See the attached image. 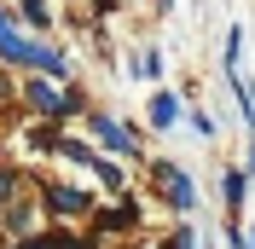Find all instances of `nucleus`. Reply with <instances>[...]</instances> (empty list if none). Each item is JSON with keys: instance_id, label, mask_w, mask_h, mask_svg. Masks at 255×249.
<instances>
[{"instance_id": "1", "label": "nucleus", "mask_w": 255, "mask_h": 249, "mask_svg": "<svg viewBox=\"0 0 255 249\" xmlns=\"http://www.w3.org/2000/svg\"><path fill=\"white\" fill-rule=\"evenodd\" d=\"M162 197L174 203V209H191V203H197V186H191V174L186 168H168V162H162Z\"/></svg>"}, {"instance_id": "2", "label": "nucleus", "mask_w": 255, "mask_h": 249, "mask_svg": "<svg viewBox=\"0 0 255 249\" xmlns=\"http://www.w3.org/2000/svg\"><path fill=\"white\" fill-rule=\"evenodd\" d=\"M0 58H12V64H29V41L17 35L12 12H0Z\"/></svg>"}, {"instance_id": "3", "label": "nucleus", "mask_w": 255, "mask_h": 249, "mask_svg": "<svg viewBox=\"0 0 255 249\" xmlns=\"http://www.w3.org/2000/svg\"><path fill=\"white\" fill-rule=\"evenodd\" d=\"M93 127H99V145H105V151H128V156L139 151V139H133V133H128L122 122H111V116H99Z\"/></svg>"}, {"instance_id": "4", "label": "nucleus", "mask_w": 255, "mask_h": 249, "mask_svg": "<svg viewBox=\"0 0 255 249\" xmlns=\"http://www.w3.org/2000/svg\"><path fill=\"white\" fill-rule=\"evenodd\" d=\"M180 122V99L174 93H157L151 99V127H174Z\"/></svg>"}, {"instance_id": "5", "label": "nucleus", "mask_w": 255, "mask_h": 249, "mask_svg": "<svg viewBox=\"0 0 255 249\" xmlns=\"http://www.w3.org/2000/svg\"><path fill=\"white\" fill-rule=\"evenodd\" d=\"M29 105H41V110H70V99H64V93H52L47 81H29Z\"/></svg>"}, {"instance_id": "6", "label": "nucleus", "mask_w": 255, "mask_h": 249, "mask_svg": "<svg viewBox=\"0 0 255 249\" xmlns=\"http://www.w3.org/2000/svg\"><path fill=\"white\" fill-rule=\"evenodd\" d=\"M52 209H58V215H81V209H87V197H81V191H70V186H58V191H52Z\"/></svg>"}, {"instance_id": "7", "label": "nucleus", "mask_w": 255, "mask_h": 249, "mask_svg": "<svg viewBox=\"0 0 255 249\" xmlns=\"http://www.w3.org/2000/svg\"><path fill=\"white\" fill-rule=\"evenodd\" d=\"M29 64H35V70H64V58L52 47H41V41H29Z\"/></svg>"}, {"instance_id": "8", "label": "nucleus", "mask_w": 255, "mask_h": 249, "mask_svg": "<svg viewBox=\"0 0 255 249\" xmlns=\"http://www.w3.org/2000/svg\"><path fill=\"white\" fill-rule=\"evenodd\" d=\"M133 220H139V209H133V203H122V209H111V215H105V226H111V232H122V226H133Z\"/></svg>"}, {"instance_id": "9", "label": "nucleus", "mask_w": 255, "mask_h": 249, "mask_svg": "<svg viewBox=\"0 0 255 249\" xmlns=\"http://www.w3.org/2000/svg\"><path fill=\"white\" fill-rule=\"evenodd\" d=\"M244 180H250L244 168H226V203H232V209L244 203Z\"/></svg>"}, {"instance_id": "10", "label": "nucleus", "mask_w": 255, "mask_h": 249, "mask_svg": "<svg viewBox=\"0 0 255 249\" xmlns=\"http://www.w3.org/2000/svg\"><path fill=\"white\" fill-rule=\"evenodd\" d=\"M191 133H197V139H215V122H209L203 110H197V116H191Z\"/></svg>"}, {"instance_id": "11", "label": "nucleus", "mask_w": 255, "mask_h": 249, "mask_svg": "<svg viewBox=\"0 0 255 249\" xmlns=\"http://www.w3.org/2000/svg\"><path fill=\"white\" fill-rule=\"evenodd\" d=\"M23 12H29L35 23H47V0H23Z\"/></svg>"}, {"instance_id": "12", "label": "nucleus", "mask_w": 255, "mask_h": 249, "mask_svg": "<svg viewBox=\"0 0 255 249\" xmlns=\"http://www.w3.org/2000/svg\"><path fill=\"white\" fill-rule=\"evenodd\" d=\"M168 249H191V226H180V238H174Z\"/></svg>"}, {"instance_id": "13", "label": "nucleus", "mask_w": 255, "mask_h": 249, "mask_svg": "<svg viewBox=\"0 0 255 249\" xmlns=\"http://www.w3.org/2000/svg\"><path fill=\"white\" fill-rule=\"evenodd\" d=\"M244 174H255V139H250V168H244Z\"/></svg>"}, {"instance_id": "14", "label": "nucleus", "mask_w": 255, "mask_h": 249, "mask_svg": "<svg viewBox=\"0 0 255 249\" xmlns=\"http://www.w3.org/2000/svg\"><path fill=\"white\" fill-rule=\"evenodd\" d=\"M17 249H47V244H17Z\"/></svg>"}, {"instance_id": "15", "label": "nucleus", "mask_w": 255, "mask_h": 249, "mask_svg": "<svg viewBox=\"0 0 255 249\" xmlns=\"http://www.w3.org/2000/svg\"><path fill=\"white\" fill-rule=\"evenodd\" d=\"M250 249H255V232H250Z\"/></svg>"}, {"instance_id": "16", "label": "nucleus", "mask_w": 255, "mask_h": 249, "mask_svg": "<svg viewBox=\"0 0 255 249\" xmlns=\"http://www.w3.org/2000/svg\"><path fill=\"white\" fill-rule=\"evenodd\" d=\"M99 6H111V0H99Z\"/></svg>"}]
</instances>
